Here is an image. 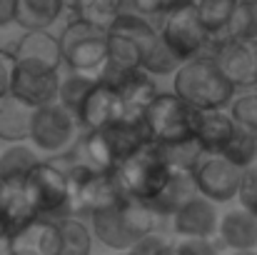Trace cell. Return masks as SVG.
<instances>
[{"instance_id": "ba28073f", "label": "cell", "mask_w": 257, "mask_h": 255, "mask_svg": "<svg viewBox=\"0 0 257 255\" xmlns=\"http://www.w3.org/2000/svg\"><path fill=\"white\" fill-rule=\"evenodd\" d=\"M197 113L200 110L190 108L175 93H158L153 98V103L145 108L143 123H145L150 140L158 145H165V143H175V140L195 138Z\"/></svg>"}, {"instance_id": "603a6c76", "label": "cell", "mask_w": 257, "mask_h": 255, "mask_svg": "<svg viewBox=\"0 0 257 255\" xmlns=\"http://www.w3.org/2000/svg\"><path fill=\"white\" fill-rule=\"evenodd\" d=\"M40 163L43 160L38 158V153L33 148H28L25 143L8 145L0 153V178L5 183H25Z\"/></svg>"}, {"instance_id": "9c48e42d", "label": "cell", "mask_w": 257, "mask_h": 255, "mask_svg": "<svg viewBox=\"0 0 257 255\" xmlns=\"http://www.w3.org/2000/svg\"><path fill=\"white\" fill-rule=\"evenodd\" d=\"M28 193L35 203L38 218L63 223L68 218H75L73 213V190L68 173L63 168H55L50 163H40L33 170V175L25 180Z\"/></svg>"}, {"instance_id": "d6986e66", "label": "cell", "mask_w": 257, "mask_h": 255, "mask_svg": "<svg viewBox=\"0 0 257 255\" xmlns=\"http://www.w3.org/2000/svg\"><path fill=\"white\" fill-rule=\"evenodd\" d=\"M217 235H220V243L230 248L232 253L257 250V218L242 208L230 210L220 218Z\"/></svg>"}, {"instance_id": "3957f363", "label": "cell", "mask_w": 257, "mask_h": 255, "mask_svg": "<svg viewBox=\"0 0 257 255\" xmlns=\"http://www.w3.org/2000/svg\"><path fill=\"white\" fill-rule=\"evenodd\" d=\"M150 143L143 120H115L100 130H90L83 140V150L92 168L112 173Z\"/></svg>"}, {"instance_id": "ffe728a7", "label": "cell", "mask_w": 257, "mask_h": 255, "mask_svg": "<svg viewBox=\"0 0 257 255\" xmlns=\"http://www.w3.org/2000/svg\"><path fill=\"white\" fill-rule=\"evenodd\" d=\"M63 10H65V0H18L15 25H20L25 33L48 30L58 23Z\"/></svg>"}, {"instance_id": "f1b7e54d", "label": "cell", "mask_w": 257, "mask_h": 255, "mask_svg": "<svg viewBox=\"0 0 257 255\" xmlns=\"http://www.w3.org/2000/svg\"><path fill=\"white\" fill-rule=\"evenodd\" d=\"M63 230V248L60 255H90L92 253V230L85 220L68 218L60 223Z\"/></svg>"}, {"instance_id": "f6af8a7d", "label": "cell", "mask_w": 257, "mask_h": 255, "mask_svg": "<svg viewBox=\"0 0 257 255\" xmlns=\"http://www.w3.org/2000/svg\"><path fill=\"white\" fill-rule=\"evenodd\" d=\"M115 255H127V253H115Z\"/></svg>"}, {"instance_id": "cb8c5ba5", "label": "cell", "mask_w": 257, "mask_h": 255, "mask_svg": "<svg viewBox=\"0 0 257 255\" xmlns=\"http://www.w3.org/2000/svg\"><path fill=\"white\" fill-rule=\"evenodd\" d=\"M0 215H5L15 230L20 225H25V223L38 218L35 203H33L25 183H5V193H3V203H0Z\"/></svg>"}, {"instance_id": "d4e9b609", "label": "cell", "mask_w": 257, "mask_h": 255, "mask_svg": "<svg viewBox=\"0 0 257 255\" xmlns=\"http://www.w3.org/2000/svg\"><path fill=\"white\" fill-rule=\"evenodd\" d=\"M158 150L165 158V163L170 165L172 173H187V175H192L197 170V165L205 160V150L197 143V138H185V140L165 143V145H158Z\"/></svg>"}, {"instance_id": "9a60e30c", "label": "cell", "mask_w": 257, "mask_h": 255, "mask_svg": "<svg viewBox=\"0 0 257 255\" xmlns=\"http://www.w3.org/2000/svg\"><path fill=\"white\" fill-rule=\"evenodd\" d=\"M217 205L202 195H195L172 215V230L180 238H212L220 230Z\"/></svg>"}, {"instance_id": "7bdbcfd3", "label": "cell", "mask_w": 257, "mask_h": 255, "mask_svg": "<svg viewBox=\"0 0 257 255\" xmlns=\"http://www.w3.org/2000/svg\"><path fill=\"white\" fill-rule=\"evenodd\" d=\"M232 255H257V250H242V253H232Z\"/></svg>"}, {"instance_id": "52a82bcc", "label": "cell", "mask_w": 257, "mask_h": 255, "mask_svg": "<svg viewBox=\"0 0 257 255\" xmlns=\"http://www.w3.org/2000/svg\"><path fill=\"white\" fill-rule=\"evenodd\" d=\"M160 38L182 63L195 60V58H212V53L220 43V38H215L205 30L195 5L165 13Z\"/></svg>"}, {"instance_id": "4316f807", "label": "cell", "mask_w": 257, "mask_h": 255, "mask_svg": "<svg viewBox=\"0 0 257 255\" xmlns=\"http://www.w3.org/2000/svg\"><path fill=\"white\" fill-rule=\"evenodd\" d=\"M73 10L78 13L80 20H87V23L107 30L112 25V20L120 13H125V0H78Z\"/></svg>"}, {"instance_id": "e0dca14e", "label": "cell", "mask_w": 257, "mask_h": 255, "mask_svg": "<svg viewBox=\"0 0 257 255\" xmlns=\"http://www.w3.org/2000/svg\"><path fill=\"white\" fill-rule=\"evenodd\" d=\"M13 55L20 63H38V65H45V68H53V70H60V65H63L60 38H55L48 30L23 33V38L13 48Z\"/></svg>"}, {"instance_id": "74e56055", "label": "cell", "mask_w": 257, "mask_h": 255, "mask_svg": "<svg viewBox=\"0 0 257 255\" xmlns=\"http://www.w3.org/2000/svg\"><path fill=\"white\" fill-rule=\"evenodd\" d=\"M135 13L140 15H165L168 13V0H130Z\"/></svg>"}, {"instance_id": "8992f818", "label": "cell", "mask_w": 257, "mask_h": 255, "mask_svg": "<svg viewBox=\"0 0 257 255\" xmlns=\"http://www.w3.org/2000/svg\"><path fill=\"white\" fill-rule=\"evenodd\" d=\"M60 50L63 63L73 73L100 78L102 68L107 65V30L75 18L60 35Z\"/></svg>"}, {"instance_id": "f546056e", "label": "cell", "mask_w": 257, "mask_h": 255, "mask_svg": "<svg viewBox=\"0 0 257 255\" xmlns=\"http://www.w3.org/2000/svg\"><path fill=\"white\" fill-rule=\"evenodd\" d=\"M220 155H222L227 163H232L235 168H240L245 173L247 168H252L257 163V138L237 128L235 135H232V140L225 145V150H222Z\"/></svg>"}, {"instance_id": "ab89813d", "label": "cell", "mask_w": 257, "mask_h": 255, "mask_svg": "<svg viewBox=\"0 0 257 255\" xmlns=\"http://www.w3.org/2000/svg\"><path fill=\"white\" fill-rule=\"evenodd\" d=\"M13 233H15V228L10 225V220L5 215H0V240H10Z\"/></svg>"}, {"instance_id": "7402d4cb", "label": "cell", "mask_w": 257, "mask_h": 255, "mask_svg": "<svg viewBox=\"0 0 257 255\" xmlns=\"http://www.w3.org/2000/svg\"><path fill=\"white\" fill-rule=\"evenodd\" d=\"M197 195V188L192 183V175L187 173H172L170 183L163 188V193L150 203L153 210L160 215V218H172L185 203H190L192 198Z\"/></svg>"}, {"instance_id": "e575fe53", "label": "cell", "mask_w": 257, "mask_h": 255, "mask_svg": "<svg viewBox=\"0 0 257 255\" xmlns=\"http://www.w3.org/2000/svg\"><path fill=\"white\" fill-rule=\"evenodd\" d=\"M127 255H175V243H170L168 238H163L158 233H153V235L138 240L127 250Z\"/></svg>"}, {"instance_id": "d590c367", "label": "cell", "mask_w": 257, "mask_h": 255, "mask_svg": "<svg viewBox=\"0 0 257 255\" xmlns=\"http://www.w3.org/2000/svg\"><path fill=\"white\" fill-rule=\"evenodd\" d=\"M175 255H220V245L212 238H182L175 243Z\"/></svg>"}, {"instance_id": "7c38bea8", "label": "cell", "mask_w": 257, "mask_h": 255, "mask_svg": "<svg viewBox=\"0 0 257 255\" xmlns=\"http://www.w3.org/2000/svg\"><path fill=\"white\" fill-rule=\"evenodd\" d=\"M192 183L197 188V195L220 205V203H230L237 198L242 170L227 163L222 155H205V160L192 173Z\"/></svg>"}, {"instance_id": "b9f144b4", "label": "cell", "mask_w": 257, "mask_h": 255, "mask_svg": "<svg viewBox=\"0 0 257 255\" xmlns=\"http://www.w3.org/2000/svg\"><path fill=\"white\" fill-rule=\"evenodd\" d=\"M3 193H5V180L0 178V203H3Z\"/></svg>"}, {"instance_id": "44dd1931", "label": "cell", "mask_w": 257, "mask_h": 255, "mask_svg": "<svg viewBox=\"0 0 257 255\" xmlns=\"http://www.w3.org/2000/svg\"><path fill=\"white\" fill-rule=\"evenodd\" d=\"M30 125H33V110L18 103L13 95L0 100V143L18 145L30 140Z\"/></svg>"}, {"instance_id": "30bf717a", "label": "cell", "mask_w": 257, "mask_h": 255, "mask_svg": "<svg viewBox=\"0 0 257 255\" xmlns=\"http://www.w3.org/2000/svg\"><path fill=\"white\" fill-rule=\"evenodd\" d=\"M80 120L65 110L60 103L45 105L40 110H33V125H30V140L38 150L48 155L65 153L80 135Z\"/></svg>"}, {"instance_id": "277c9868", "label": "cell", "mask_w": 257, "mask_h": 255, "mask_svg": "<svg viewBox=\"0 0 257 255\" xmlns=\"http://www.w3.org/2000/svg\"><path fill=\"white\" fill-rule=\"evenodd\" d=\"M158 40L160 30H155L145 15L125 10L107 28V63L122 70H143Z\"/></svg>"}, {"instance_id": "2e32d148", "label": "cell", "mask_w": 257, "mask_h": 255, "mask_svg": "<svg viewBox=\"0 0 257 255\" xmlns=\"http://www.w3.org/2000/svg\"><path fill=\"white\" fill-rule=\"evenodd\" d=\"M122 118V110H120V98L115 93V88L102 80H97L95 88L90 90V95L85 98L80 113H78V120H80V128L90 130H100L115 120Z\"/></svg>"}, {"instance_id": "5b68a950", "label": "cell", "mask_w": 257, "mask_h": 255, "mask_svg": "<svg viewBox=\"0 0 257 255\" xmlns=\"http://www.w3.org/2000/svg\"><path fill=\"white\" fill-rule=\"evenodd\" d=\"M112 178L125 198H133L140 203H153L163 193V188L170 183L172 170L165 163V158L160 155L158 145L150 143L140 153H135L133 158L120 163L112 170Z\"/></svg>"}, {"instance_id": "6da1fadb", "label": "cell", "mask_w": 257, "mask_h": 255, "mask_svg": "<svg viewBox=\"0 0 257 255\" xmlns=\"http://www.w3.org/2000/svg\"><path fill=\"white\" fill-rule=\"evenodd\" d=\"M158 223L160 215L153 210V205L133 198H120L115 205L90 215L92 238L115 253H127L138 240L153 235Z\"/></svg>"}, {"instance_id": "83f0119b", "label": "cell", "mask_w": 257, "mask_h": 255, "mask_svg": "<svg viewBox=\"0 0 257 255\" xmlns=\"http://www.w3.org/2000/svg\"><path fill=\"white\" fill-rule=\"evenodd\" d=\"M95 83H97V78L80 75V73H70L68 78L60 80V95H58V103L78 118V113H80L85 98L90 95V90L95 88Z\"/></svg>"}, {"instance_id": "d6a6232c", "label": "cell", "mask_w": 257, "mask_h": 255, "mask_svg": "<svg viewBox=\"0 0 257 255\" xmlns=\"http://www.w3.org/2000/svg\"><path fill=\"white\" fill-rule=\"evenodd\" d=\"M180 68H182V60H180L170 48L165 45V40H163V38L158 40V45L153 48V53L148 55V60H145V65H143V70H145L150 78L175 75Z\"/></svg>"}, {"instance_id": "7a4b0ae2", "label": "cell", "mask_w": 257, "mask_h": 255, "mask_svg": "<svg viewBox=\"0 0 257 255\" xmlns=\"http://www.w3.org/2000/svg\"><path fill=\"white\" fill-rule=\"evenodd\" d=\"M172 93L200 113L227 110L237 95L235 85L225 78L212 58H195L182 63V68L172 75Z\"/></svg>"}, {"instance_id": "484cf974", "label": "cell", "mask_w": 257, "mask_h": 255, "mask_svg": "<svg viewBox=\"0 0 257 255\" xmlns=\"http://www.w3.org/2000/svg\"><path fill=\"white\" fill-rule=\"evenodd\" d=\"M242 0H195V10L205 30L215 38H225L230 20L235 18Z\"/></svg>"}, {"instance_id": "ac0fdd59", "label": "cell", "mask_w": 257, "mask_h": 255, "mask_svg": "<svg viewBox=\"0 0 257 255\" xmlns=\"http://www.w3.org/2000/svg\"><path fill=\"white\" fill-rule=\"evenodd\" d=\"M237 125L230 118L227 110H205L197 113V123H195V138L202 145L205 155H220L225 150V145L232 140Z\"/></svg>"}, {"instance_id": "836d02e7", "label": "cell", "mask_w": 257, "mask_h": 255, "mask_svg": "<svg viewBox=\"0 0 257 255\" xmlns=\"http://www.w3.org/2000/svg\"><path fill=\"white\" fill-rule=\"evenodd\" d=\"M237 200H240V208H242V210H247L250 215L257 218V163L242 173V183H240Z\"/></svg>"}, {"instance_id": "8d00e7d4", "label": "cell", "mask_w": 257, "mask_h": 255, "mask_svg": "<svg viewBox=\"0 0 257 255\" xmlns=\"http://www.w3.org/2000/svg\"><path fill=\"white\" fill-rule=\"evenodd\" d=\"M15 68H18V60H15L13 50H5V48H0V100L10 98V93H13V78H15Z\"/></svg>"}, {"instance_id": "5bb4252c", "label": "cell", "mask_w": 257, "mask_h": 255, "mask_svg": "<svg viewBox=\"0 0 257 255\" xmlns=\"http://www.w3.org/2000/svg\"><path fill=\"white\" fill-rule=\"evenodd\" d=\"M60 248H63L60 223L45 218H35L20 225L8 240V255H60Z\"/></svg>"}, {"instance_id": "f35d334b", "label": "cell", "mask_w": 257, "mask_h": 255, "mask_svg": "<svg viewBox=\"0 0 257 255\" xmlns=\"http://www.w3.org/2000/svg\"><path fill=\"white\" fill-rule=\"evenodd\" d=\"M15 10H18V0H0V28L15 25Z\"/></svg>"}, {"instance_id": "1f68e13d", "label": "cell", "mask_w": 257, "mask_h": 255, "mask_svg": "<svg viewBox=\"0 0 257 255\" xmlns=\"http://www.w3.org/2000/svg\"><path fill=\"white\" fill-rule=\"evenodd\" d=\"M227 40H252L257 43V3H240L235 18L225 33Z\"/></svg>"}, {"instance_id": "8fae6325", "label": "cell", "mask_w": 257, "mask_h": 255, "mask_svg": "<svg viewBox=\"0 0 257 255\" xmlns=\"http://www.w3.org/2000/svg\"><path fill=\"white\" fill-rule=\"evenodd\" d=\"M60 73L38 63H20L13 78V98L30 110H40L45 105L58 103L60 95Z\"/></svg>"}, {"instance_id": "ee69618b", "label": "cell", "mask_w": 257, "mask_h": 255, "mask_svg": "<svg viewBox=\"0 0 257 255\" xmlns=\"http://www.w3.org/2000/svg\"><path fill=\"white\" fill-rule=\"evenodd\" d=\"M242 3H257V0H242Z\"/></svg>"}, {"instance_id": "60d3db41", "label": "cell", "mask_w": 257, "mask_h": 255, "mask_svg": "<svg viewBox=\"0 0 257 255\" xmlns=\"http://www.w3.org/2000/svg\"><path fill=\"white\" fill-rule=\"evenodd\" d=\"M190 5H195V0H168V13L177 8H190Z\"/></svg>"}, {"instance_id": "4fadbf2b", "label": "cell", "mask_w": 257, "mask_h": 255, "mask_svg": "<svg viewBox=\"0 0 257 255\" xmlns=\"http://www.w3.org/2000/svg\"><path fill=\"white\" fill-rule=\"evenodd\" d=\"M212 60L235 90H257V43L222 38Z\"/></svg>"}, {"instance_id": "4dcf8cb0", "label": "cell", "mask_w": 257, "mask_h": 255, "mask_svg": "<svg viewBox=\"0 0 257 255\" xmlns=\"http://www.w3.org/2000/svg\"><path fill=\"white\" fill-rule=\"evenodd\" d=\"M235 125L257 138V90H242L235 95L232 105L227 108Z\"/></svg>"}]
</instances>
